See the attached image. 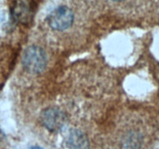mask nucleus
<instances>
[{
  "mask_svg": "<svg viewBox=\"0 0 159 149\" xmlns=\"http://www.w3.org/2000/svg\"><path fill=\"white\" fill-rule=\"evenodd\" d=\"M23 65L26 71L33 74L40 73L47 66V55L42 48L30 46L23 54Z\"/></svg>",
  "mask_w": 159,
  "mask_h": 149,
  "instance_id": "1",
  "label": "nucleus"
},
{
  "mask_svg": "<svg viewBox=\"0 0 159 149\" xmlns=\"http://www.w3.org/2000/svg\"><path fill=\"white\" fill-rule=\"evenodd\" d=\"M74 21V15L71 9L65 6H59L49 14L48 25L55 30L62 31L68 29Z\"/></svg>",
  "mask_w": 159,
  "mask_h": 149,
  "instance_id": "2",
  "label": "nucleus"
},
{
  "mask_svg": "<svg viewBox=\"0 0 159 149\" xmlns=\"http://www.w3.org/2000/svg\"><path fill=\"white\" fill-rule=\"evenodd\" d=\"M40 118L43 125L51 131L61 130L67 122L66 114L54 107H49L43 110Z\"/></svg>",
  "mask_w": 159,
  "mask_h": 149,
  "instance_id": "3",
  "label": "nucleus"
},
{
  "mask_svg": "<svg viewBox=\"0 0 159 149\" xmlns=\"http://www.w3.org/2000/svg\"><path fill=\"white\" fill-rule=\"evenodd\" d=\"M12 17L22 24L30 23L34 15V5L31 0H16L11 8Z\"/></svg>",
  "mask_w": 159,
  "mask_h": 149,
  "instance_id": "4",
  "label": "nucleus"
},
{
  "mask_svg": "<svg viewBox=\"0 0 159 149\" xmlns=\"http://www.w3.org/2000/svg\"><path fill=\"white\" fill-rule=\"evenodd\" d=\"M68 149H89L88 138L79 130H71L67 140Z\"/></svg>",
  "mask_w": 159,
  "mask_h": 149,
  "instance_id": "5",
  "label": "nucleus"
},
{
  "mask_svg": "<svg viewBox=\"0 0 159 149\" xmlns=\"http://www.w3.org/2000/svg\"><path fill=\"white\" fill-rule=\"evenodd\" d=\"M30 149H42V148H40V147H32V148H30Z\"/></svg>",
  "mask_w": 159,
  "mask_h": 149,
  "instance_id": "6",
  "label": "nucleus"
},
{
  "mask_svg": "<svg viewBox=\"0 0 159 149\" xmlns=\"http://www.w3.org/2000/svg\"><path fill=\"white\" fill-rule=\"evenodd\" d=\"M112 1H114V2H120V1H124V0H112Z\"/></svg>",
  "mask_w": 159,
  "mask_h": 149,
  "instance_id": "7",
  "label": "nucleus"
}]
</instances>
